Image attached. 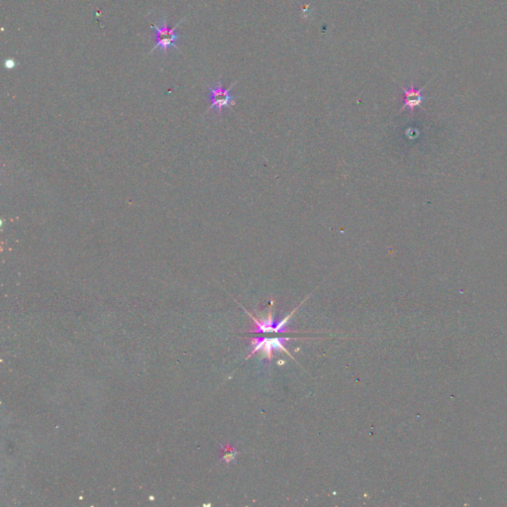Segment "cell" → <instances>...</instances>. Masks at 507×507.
<instances>
[{"label":"cell","mask_w":507,"mask_h":507,"mask_svg":"<svg viewBox=\"0 0 507 507\" xmlns=\"http://www.w3.org/2000/svg\"><path fill=\"white\" fill-rule=\"evenodd\" d=\"M300 304L297 308L293 309L292 312L284 318L283 320L276 321L272 315V310H270L269 315L264 319H257L253 315H250V317L254 320V328L251 329V333H285V332L290 331L288 327V320L292 318L293 313L299 309Z\"/></svg>","instance_id":"obj_4"},{"label":"cell","mask_w":507,"mask_h":507,"mask_svg":"<svg viewBox=\"0 0 507 507\" xmlns=\"http://www.w3.org/2000/svg\"><path fill=\"white\" fill-rule=\"evenodd\" d=\"M404 90V106L400 110L408 108L410 112L418 106H421L424 95H422L423 88L417 90L415 86L411 85L409 88H401Z\"/></svg>","instance_id":"obj_5"},{"label":"cell","mask_w":507,"mask_h":507,"mask_svg":"<svg viewBox=\"0 0 507 507\" xmlns=\"http://www.w3.org/2000/svg\"><path fill=\"white\" fill-rule=\"evenodd\" d=\"M186 18V17L181 19V21H179V23L172 29H170L169 26H168L167 18L166 17L161 18L160 26L152 24V28H153L155 31V42H156V45H155L153 49L151 50V53H153L155 50H160V51L163 52V53H167L170 49L179 50V48H177V42H179L181 36H179V34L177 33L176 30L177 27L179 26V24L183 23V20H185Z\"/></svg>","instance_id":"obj_1"},{"label":"cell","mask_w":507,"mask_h":507,"mask_svg":"<svg viewBox=\"0 0 507 507\" xmlns=\"http://www.w3.org/2000/svg\"><path fill=\"white\" fill-rule=\"evenodd\" d=\"M292 340V338H253L251 341L252 352L248 356V358H251L254 354L257 352H261L263 354V357L267 358L268 360H270L272 358V352L279 351L286 352V354L290 355V352L286 349V343L290 342Z\"/></svg>","instance_id":"obj_3"},{"label":"cell","mask_w":507,"mask_h":507,"mask_svg":"<svg viewBox=\"0 0 507 507\" xmlns=\"http://www.w3.org/2000/svg\"><path fill=\"white\" fill-rule=\"evenodd\" d=\"M237 81H234L228 88L223 86L221 81H218L215 85L208 86L210 106L206 112L210 111L211 109H215V112L220 115L223 109L230 108L235 106V97L232 95L231 90L237 83Z\"/></svg>","instance_id":"obj_2"}]
</instances>
